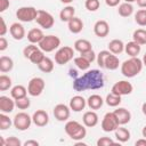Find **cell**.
I'll return each mask as SVG.
<instances>
[{
  "label": "cell",
  "mask_w": 146,
  "mask_h": 146,
  "mask_svg": "<svg viewBox=\"0 0 146 146\" xmlns=\"http://www.w3.org/2000/svg\"><path fill=\"white\" fill-rule=\"evenodd\" d=\"M108 50L114 54V55H119L121 54L123 50H124V43L122 40H119V39H114L112 41H110L108 43Z\"/></svg>",
  "instance_id": "d4e9b609"
},
{
  "label": "cell",
  "mask_w": 146,
  "mask_h": 146,
  "mask_svg": "<svg viewBox=\"0 0 146 146\" xmlns=\"http://www.w3.org/2000/svg\"><path fill=\"white\" fill-rule=\"evenodd\" d=\"M9 32L15 40H22L25 36V29L21 23H13L9 27Z\"/></svg>",
  "instance_id": "e0dca14e"
},
{
  "label": "cell",
  "mask_w": 146,
  "mask_h": 146,
  "mask_svg": "<svg viewBox=\"0 0 146 146\" xmlns=\"http://www.w3.org/2000/svg\"><path fill=\"white\" fill-rule=\"evenodd\" d=\"M75 15V8L73 6H66L64 7L60 13H59V18L63 22H68L70 19H72Z\"/></svg>",
  "instance_id": "484cf974"
},
{
  "label": "cell",
  "mask_w": 146,
  "mask_h": 146,
  "mask_svg": "<svg viewBox=\"0 0 146 146\" xmlns=\"http://www.w3.org/2000/svg\"><path fill=\"white\" fill-rule=\"evenodd\" d=\"M114 114L116 115L120 125H124V124L129 123L130 120H131V113H130L127 108H124V107H119V108H116V110L114 111Z\"/></svg>",
  "instance_id": "2e32d148"
},
{
  "label": "cell",
  "mask_w": 146,
  "mask_h": 146,
  "mask_svg": "<svg viewBox=\"0 0 146 146\" xmlns=\"http://www.w3.org/2000/svg\"><path fill=\"white\" fill-rule=\"evenodd\" d=\"M99 6H100L99 0H86L84 2V7L89 11H96L99 8Z\"/></svg>",
  "instance_id": "b9f144b4"
},
{
  "label": "cell",
  "mask_w": 146,
  "mask_h": 146,
  "mask_svg": "<svg viewBox=\"0 0 146 146\" xmlns=\"http://www.w3.org/2000/svg\"><path fill=\"white\" fill-rule=\"evenodd\" d=\"M67 27H68V30H70L71 33L78 34V33H80V32L82 31V29H83V22H82L79 17H75V16H74L72 19H70V21L67 22Z\"/></svg>",
  "instance_id": "ffe728a7"
},
{
  "label": "cell",
  "mask_w": 146,
  "mask_h": 146,
  "mask_svg": "<svg viewBox=\"0 0 146 146\" xmlns=\"http://www.w3.org/2000/svg\"><path fill=\"white\" fill-rule=\"evenodd\" d=\"M136 0H124V2H129V3H131V2H135Z\"/></svg>",
  "instance_id": "91938a15"
},
{
  "label": "cell",
  "mask_w": 146,
  "mask_h": 146,
  "mask_svg": "<svg viewBox=\"0 0 146 146\" xmlns=\"http://www.w3.org/2000/svg\"><path fill=\"white\" fill-rule=\"evenodd\" d=\"M74 49L76 51H79L80 54L82 52H86L88 50H91L92 49V46H91V42L89 40H86V39H79L74 42Z\"/></svg>",
  "instance_id": "cb8c5ba5"
},
{
  "label": "cell",
  "mask_w": 146,
  "mask_h": 146,
  "mask_svg": "<svg viewBox=\"0 0 146 146\" xmlns=\"http://www.w3.org/2000/svg\"><path fill=\"white\" fill-rule=\"evenodd\" d=\"M114 140L111 139L110 137H100L97 140V146H108V145H113Z\"/></svg>",
  "instance_id": "f6af8a7d"
},
{
  "label": "cell",
  "mask_w": 146,
  "mask_h": 146,
  "mask_svg": "<svg viewBox=\"0 0 146 146\" xmlns=\"http://www.w3.org/2000/svg\"><path fill=\"white\" fill-rule=\"evenodd\" d=\"M38 67L43 73H50L54 70V62L49 57H44L40 64H38Z\"/></svg>",
  "instance_id": "1f68e13d"
},
{
  "label": "cell",
  "mask_w": 146,
  "mask_h": 146,
  "mask_svg": "<svg viewBox=\"0 0 146 146\" xmlns=\"http://www.w3.org/2000/svg\"><path fill=\"white\" fill-rule=\"evenodd\" d=\"M32 117L25 113V112H19L17 113L14 119H13V124L14 127L19 130V131H24V130H27L30 127H31V123H32Z\"/></svg>",
  "instance_id": "5b68a950"
},
{
  "label": "cell",
  "mask_w": 146,
  "mask_h": 146,
  "mask_svg": "<svg viewBox=\"0 0 146 146\" xmlns=\"http://www.w3.org/2000/svg\"><path fill=\"white\" fill-rule=\"evenodd\" d=\"M13 67H14V62L10 57H7V56L0 57V71L2 73H7V72L11 71Z\"/></svg>",
  "instance_id": "f546056e"
},
{
  "label": "cell",
  "mask_w": 146,
  "mask_h": 146,
  "mask_svg": "<svg viewBox=\"0 0 146 146\" xmlns=\"http://www.w3.org/2000/svg\"><path fill=\"white\" fill-rule=\"evenodd\" d=\"M143 60L138 57H130L121 64V73L125 78H133L143 70Z\"/></svg>",
  "instance_id": "7a4b0ae2"
},
{
  "label": "cell",
  "mask_w": 146,
  "mask_h": 146,
  "mask_svg": "<svg viewBox=\"0 0 146 146\" xmlns=\"http://www.w3.org/2000/svg\"><path fill=\"white\" fill-rule=\"evenodd\" d=\"M73 56H74L73 48H71L68 46H64V47H60L56 51V54H55V62L58 65H64V64H67L71 59H73Z\"/></svg>",
  "instance_id": "8992f818"
},
{
  "label": "cell",
  "mask_w": 146,
  "mask_h": 146,
  "mask_svg": "<svg viewBox=\"0 0 146 146\" xmlns=\"http://www.w3.org/2000/svg\"><path fill=\"white\" fill-rule=\"evenodd\" d=\"M111 54V51L110 50H102V51H99V54L97 55V64H98V66L100 67V68H103V67H105V60H106V58H107V56Z\"/></svg>",
  "instance_id": "ab89813d"
},
{
  "label": "cell",
  "mask_w": 146,
  "mask_h": 146,
  "mask_svg": "<svg viewBox=\"0 0 146 146\" xmlns=\"http://www.w3.org/2000/svg\"><path fill=\"white\" fill-rule=\"evenodd\" d=\"M9 0H0V13H3L9 7Z\"/></svg>",
  "instance_id": "7dc6e473"
},
{
  "label": "cell",
  "mask_w": 146,
  "mask_h": 146,
  "mask_svg": "<svg viewBox=\"0 0 146 146\" xmlns=\"http://www.w3.org/2000/svg\"><path fill=\"white\" fill-rule=\"evenodd\" d=\"M136 2L140 8H146V0H136Z\"/></svg>",
  "instance_id": "db71d44e"
},
{
  "label": "cell",
  "mask_w": 146,
  "mask_h": 146,
  "mask_svg": "<svg viewBox=\"0 0 146 146\" xmlns=\"http://www.w3.org/2000/svg\"><path fill=\"white\" fill-rule=\"evenodd\" d=\"M1 19V30H0V36H3L6 33H7V25H6V22H5V19L2 18V17H0Z\"/></svg>",
  "instance_id": "681fc988"
},
{
  "label": "cell",
  "mask_w": 146,
  "mask_h": 146,
  "mask_svg": "<svg viewBox=\"0 0 146 146\" xmlns=\"http://www.w3.org/2000/svg\"><path fill=\"white\" fill-rule=\"evenodd\" d=\"M73 0H60V2H63V3H71Z\"/></svg>",
  "instance_id": "680465c9"
},
{
  "label": "cell",
  "mask_w": 146,
  "mask_h": 146,
  "mask_svg": "<svg viewBox=\"0 0 146 146\" xmlns=\"http://www.w3.org/2000/svg\"><path fill=\"white\" fill-rule=\"evenodd\" d=\"M74 64H75L76 67L80 68L81 71H86V70H88V68L90 67V64H91V63L80 55L79 57H75V58H74Z\"/></svg>",
  "instance_id": "e575fe53"
},
{
  "label": "cell",
  "mask_w": 146,
  "mask_h": 146,
  "mask_svg": "<svg viewBox=\"0 0 146 146\" xmlns=\"http://www.w3.org/2000/svg\"><path fill=\"white\" fill-rule=\"evenodd\" d=\"M24 146H39V141H36V140H26L24 143Z\"/></svg>",
  "instance_id": "816d5d0a"
},
{
  "label": "cell",
  "mask_w": 146,
  "mask_h": 146,
  "mask_svg": "<svg viewBox=\"0 0 146 146\" xmlns=\"http://www.w3.org/2000/svg\"><path fill=\"white\" fill-rule=\"evenodd\" d=\"M94 33L98 36V38H105L110 33V25L106 21L100 19L97 21L94 25Z\"/></svg>",
  "instance_id": "5bb4252c"
},
{
  "label": "cell",
  "mask_w": 146,
  "mask_h": 146,
  "mask_svg": "<svg viewBox=\"0 0 146 146\" xmlns=\"http://www.w3.org/2000/svg\"><path fill=\"white\" fill-rule=\"evenodd\" d=\"M54 116L56 120L63 122V121H66L68 117H70V114H71V108L70 106L65 105V104H57L55 107H54Z\"/></svg>",
  "instance_id": "7c38bea8"
},
{
  "label": "cell",
  "mask_w": 146,
  "mask_h": 146,
  "mask_svg": "<svg viewBox=\"0 0 146 146\" xmlns=\"http://www.w3.org/2000/svg\"><path fill=\"white\" fill-rule=\"evenodd\" d=\"M132 90H133V87L130 82H128L125 80H121L113 84L111 92L120 95V96H125V95H130L132 92Z\"/></svg>",
  "instance_id": "8fae6325"
},
{
  "label": "cell",
  "mask_w": 146,
  "mask_h": 146,
  "mask_svg": "<svg viewBox=\"0 0 146 146\" xmlns=\"http://www.w3.org/2000/svg\"><path fill=\"white\" fill-rule=\"evenodd\" d=\"M15 99L13 100L8 96H0V111L2 113H10L15 107Z\"/></svg>",
  "instance_id": "ac0fdd59"
},
{
  "label": "cell",
  "mask_w": 146,
  "mask_h": 146,
  "mask_svg": "<svg viewBox=\"0 0 146 146\" xmlns=\"http://www.w3.org/2000/svg\"><path fill=\"white\" fill-rule=\"evenodd\" d=\"M135 22L140 26H146V9H140L136 13Z\"/></svg>",
  "instance_id": "74e56055"
},
{
  "label": "cell",
  "mask_w": 146,
  "mask_h": 146,
  "mask_svg": "<svg viewBox=\"0 0 146 146\" xmlns=\"http://www.w3.org/2000/svg\"><path fill=\"white\" fill-rule=\"evenodd\" d=\"M86 105H87V100L82 96H79V95L72 97L70 100V108L73 112H81L82 110H84Z\"/></svg>",
  "instance_id": "9a60e30c"
},
{
  "label": "cell",
  "mask_w": 146,
  "mask_h": 146,
  "mask_svg": "<svg viewBox=\"0 0 146 146\" xmlns=\"http://www.w3.org/2000/svg\"><path fill=\"white\" fill-rule=\"evenodd\" d=\"M27 89L22 86V84H17L15 87L11 88L10 90V96L13 99H19V98H23V97H26V94H27Z\"/></svg>",
  "instance_id": "4316f807"
},
{
  "label": "cell",
  "mask_w": 146,
  "mask_h": 146,
  "mask_svg": "<svg viewBox=\"0 0 146 146\" xmlns=\"http://www.w3.org/2000/svg\"><path fill=\"white\" fill-rule=\"evenodd\" d=\"M121 0H105V3L108 6V7H116L119 3H120Z\"/></svg>",
  "instance_id": "f907efd6"
},
{
  "label": "cell",
  "mask_w": 146,
  "mask_h": 146,
  "mask_svg": "<svg viewBox=\"0 0 146 146\" xmlns=\"http://www.w3.org/2000/svg\"><path fill=\"white\" fill-rule=\"evenodd\" d=\"M132 39L135 42H137L140 46L146 44V30H143V29L136 30L132 34Z\"/></svg>",
  "instance_id": "d6a6232c"
},
{
  "label": "cell",
  "mask_w": 146,
  "mask_h": 146,
  "mask_svg": "<svg viewBox=\"0 0 146 146\" xmlns=\"http://www.w3.org/2000/svg\"><path fill=\"white\" fill-rule=\"evenodd\" d=\"M32 121L36 127H46L49 122V115L43 110H38L32 115Z\"/></svg>",
  "instance_id": "4fadbf2b"
},
{
  "label": "cell",
  "mask_w": 146,
  "mask_h": 146,
  "mask_svg": "<svg viewBox=\"0 0 146 146\" xmlns=\"http://www.w3.org/2000/svg\"><path fill=\"white\" fill-rule=\"evenodd\" d=\"M141 135H143L144 138H146V125L143 128V130H141Z\"/></svg>",
  "instance_id": "9f6ffc18"
},
{
  "label": "cell",
  "mask_w": 146,
  "mask_h": 146,
  "mask_svg": "<svg viewBox=\"0 0 146 146\" xmlns=\"http://www.w3.org/2000/svg\"><path fill=\"white\" fill-rule=\"evenodd\" d=\"M81 56L82 57H84L87 60H89L90 63H92L96 58H97V55L95 54V51L91 49V50H88V51H86V52H82L81 54Z\"/></svg>",
  "instance_id": "bcb514c9"
},
{
  "label": "cell",
  "mask_w": 146,
  "mask_h": 146,
  "mask_svg": "<svg viewBox=\"0 0 146 146\" xmlns=\"http://www.w3.org/2000/svg\"><path fill=\"white\" fill-rule=\"evenodd\" d=\"M104 84L105 81L103 73L99 70H90L73 81V89L75 91L97 90L103 88Z\"/></svg>",
  "instance_id": "6da1fadb"
},
{
  "label": "cell",
  "mask_w": 146,
  "mask_h": 146,
  "mask_svg": "<svg viewBox=\"0 0 146 146\" xmlns=\"http://www.w3.org/2000/svg\"><path fill=\"white\" fill-rule=\"evenodd\" d=\"M11 79L10 76L6 75V74H2L0 75V90L1 91H6L8 90L10 87H11Z\"/></svg>",
  "instance_id": "8d00e7d4"
},
{
  "label": "cell",
  "mask_w": 146,
  "mask_h": 146,
  "mask_svg": "<svg viewBox=\"0 0 146 146\" xmlns=\"http://www.w3.org/2000/svg\"><path fill=\"white\" fill-rule=\"evenodd\" d=\"M117 11H119V15L121 17H129L133 13V6L129 2H123L119 6Z\"/></svg>",
  "instance_id": "4dcf8cb0"
},
{
  "label": "cell",
  "mask_w": 146,
  "mask_h": 146,
  "mask_svg": "<svg viewBox=\"0 0 146 146\" xmlns=\"http://www.w3.org/2000/svg\"><path fill=\"white\" fill-rule=\"evenodd\" d=\"M44 80L40 76H35V78H32L27 84V91H29V95H31L32 97H38L42 94L43 89H44Z\"/></svg>",
  "instance_id": "9c48e42d"
},
{
  "label": "cell",
  "mask_w": 146,
  "mask_h": 146,
  "mask_svg": "<svg viewBox=\"0 0 146 146\" xmlns=\"http://www.w3.org/2000/svg\"><path fill=\"white\" fill-rule=\"evenodd\" d=\"M38 49H39V46H35L34 43H31V44L26 46V47L23 49V55H24L25 58H30V56H31L35 50H38Z\"/></svg>",
  "instance_id": "7bdbcfd3"
},
{
  "label": "cell",
  "mask_w": 146,
  "mask_h": 146,
  "mask_svg": "<svg viewBox=\"0 0 146 146\" xmlns=\"http://www.w3.org/2000/svg\"><path fill=\"white\" fill-rule=\"evenodd\" d=\"M119 65H120V60H119L117 56L111 52L105 60V68H107L110 71H114L119 67Z\"/></svg>",
  "instance_id": "83f0119b"
},
{
  "label": "cell",
  "mask_w": 146,
  "mask_h": 146,
  "mask_svg": "<svg viewBox=\"0 0 146 146\" xmlns=\"http://www.w3.org/2000/svg\"><path fill=\"white\" fill-rule=\"evenodd\" d=\"M15 105L19 110H27L31 105V102L27 97H23V98H19V99H15Z\"/></svg>",
  "instance_id": "60d3db41"
},
{
  "label": "cell",
  "mask_w": 146,
  "mask_h": 146,
  "mask_svg": "<svg viewBox=\"0 0 146 146\" xmlns=\"http://www.w3.org/2000/svg\"><path fill=\"white\" fill-rule=\"evenodd\" d=\"M35 21H36V23H38L42 29H46V30L51 29V27L54 26V24H55L54 16H52L50 13H48V11H46V10H42V9L38 10V16H36V18H35Z\"/></svg>",
  "instance_id": "30bf717a"
},
{
  "label": "cell",
  "mask_w": 146,
  "mask_h": 146,
  "mask_svg": "<svg viewBox=\"0 0 146 146\" xmlns=\"http://www.w3.org/2000/svg\"><path fill=\"white\" fill-rule=\"evenodd\" d=\"M104 104V99L99 95H91L87 99V105L90 110H99Z\"/></svg>",
  "instance_id": "44dd1931"
},
{
  "label": "cell",
  "mask_w": 146,
  "mask_h": 146,
  "mask_svg": "<svg viewBox=\"0 0 146 146\" xmlns=\"http://www.w3.org/2000/svg\"><path fill=\"white\" fill-rule=\"evenodd\" d=\"M143 64H144V66H146V52L144 54V56H143Z\"/></svg>",
  "instance_id": "6f0895ef"
},
{
  "label": "cell",
  "mask_w": 146,
  "mask_h": 146,
  "mask_svg": "<svg viewBox=\"0 0 146 146\" xmlns=\"http://www.w3.org/2000/svg\"><path fill=\"white\" fill-rule=\"evenodd\" d=\"M115 138L117 141L120 143H125L130 139V131L127 129V128H122V127H119L115 131Z\"/></svg>",
  "instance_id": "f1b7e54d"
},
{
  "label": "cell",
  "mask_w": 146,
  "mask_h": 146,
  "mask_svg": "<svg viewBox=\"0 0 146 146\" xmlns=\"http://www.w3.org/2000/svg\"><path fill=\"white\" fill-rule=\"evenodd\" d=\"M39 48L44 52H51L60 46V39L56 35H44L43 39L38 43Z\"/></svg>",
  "instance_id": "277c9868"
},
{
  "label": "cell",
  "mask_w": 146,
  "mask_h": 146,
  "mask_svg": "<svg viewBox=\"0 0 146 146\" xmlns=\"http://www.w3.org/2000/svg\"><path fill=\"white\" fill-rule=\"evenodd\" d=\"M106 104L111 107H116L121 104V96L120 95H116V94H113V92H110L107 96H106V99H105Z\"/></svg>",
  "instance_id": "836d02e7"
},
{
  "label": "cell",
  "mask_w": 146,
  "mask_h": 146,
  "mask_svg": "<svg viewBox=\"0 0 146 146\" xmlns=\"http://www.w3.org/2000/svg\"><path fill=\"white\" fill-rule=\"evenodd\" d=\"M141 48L140 44H138L137 42H135L133 40L128 42L127 44H124V51L127 52V55H129L130 57H137L140 52Z\"/></svg>",
  "instance_id": "603a6c76"
},
{
  "label": "cell",
  "mask_w": 146,
  "mask_h": 146,
  "mask_svg": "<svg viewBox=\"0 0 146 146\" xmlns=\"http://www.w3.org/2000/svg\"><path fill=\"white\" fill-rule=\"evenodd\" d=\"M136 146H146V138L138 139V140L136 141Z\"/></svg>",
  "instance_id": "f5cc1de1"
},
{
  "label": "cell",
  "mask_w": 146,
  "mask_h": 146,
  "mask_svg": "<svg viewBox=\"0 0 146 146\" xmlns=\"http://www.w3.org/2000/svg\"><path fill=\"white\" fill-rule=\"evenodd\" d=\"M43 36H44V34H43V32H42L41 29L34 27V29H32V30H30L27 32V40L31 43H34V44L35 43H39L43 39Z\"/></svg>",
  "instance_id": "7402d4cb"
},
{
  "label": "cell",
  "mask_w": 146,
  "mask_h": 146,
  "mask_svg": "<svg viewBox=\"0 0 146 146\" xmlns=\"http://www.w3.org/2000/svg\"><path fill=\"white\" fill-rule=\"evenodd\" d=\"M7 47H8V41L6 40L5 36H1V38H0V51L6 50Z\"/></svg>",
  "instance_id": "c3c4849f"
},
{
  "label": "cell",
  "mask_w": 146,
  "mask_h": 146,
  "mask_svg": "<svg viewBox=\"0 0 146 146\" xmlns=\"http://www.w3.org/2000/svg\"><path fill=\"white\" fill-rule=\"evenodd\" d=\"M5 145L6 146H21L22 143H21V140L17 137L11 136V137L7 138V140H5Z\"/></svg>",
  "instance_id": "ee69618b"
},
{
  "label": "cell",
  "mask_w": 146,
  "mask_h": 146,
  "mask_svg": "<svg viewBox=\"0 0 146 146\" xmlns=\"http://www.w3.org/2000/svg\"><path fill=\"white\" fill-rule=\"evenodd\" d=\"M141 112H143V114L144 115H146V102L143 104V106H141Z\"/></svg>",
  "instance_id": "11a10c76"
},
{
  "label": "cell",
  "mask_w": 146,
  "mask_h": 146,
  "mask_svg": "<svg viewBox=\"0 0 146 146\" xmlns=\"http://www.w3.org/2000/svg\"><path fill=\"white\" fill-rule=\"evenodd\" d=\"M36 16H38V9H35L34 7H21L16 11V17L18 18V21L25 23L35 21Z\"/></svg>",
  "instance_id": "ba28073f"
},
{
  "label": "cell",
  "mask_w": 146,
  "mask_h": 146,
  "mask_svg": "<svg viewBox=\"0 0 146 146\" xmlns=\"http://www.w3.org/2000/svg\"><path fill=\"white\" fill-rule=\"evenodd\" d=\"M82 121H83V124L88 128H92V127H96L97 123H98V115L96 112L94 111H88L83 114L82 116Z\"/></svg>",
  "instance_id": "d6986e66"
},
{
  "label": "cell",
  "mask_w": 146,
  "mask_h": 146,
  "mask_svg": "<svg viewBox=\"0 0 146 146\" xmlns=\"http://www.w3.org/2000/svg\"><path fill=\"white\" fill-rule=\"evenodd\" d=\"M13 124L10 117L8 115H6V113H2L0 114V129L1 130H7L8 128H10Z\"/></svg>",
  "instance_id": "f35d334b"
},
{
  "label": "cell",
  "mask_w": 146,
  "mask_h": 146,
  "mask_svg": "<svg viewBox=\"0 0 146 146\" xmlns=\"http://www.w3.org/2000/svg\"><path fill=\"white\" fill-rule=\"evenodd\" d=\"M46 56H44V51H42L40 48L38 49V50H35L31 56H30V62L31 63H33V64H40L41 62H42V59L44 58Z\"/></svg>",
  "instance_id": "d590c367"
},
{
  "label": "cell",
  "mask_w": 146,
  "mask_h": 146,
  "mask_svg": "<svg viewBox=\"0 0 146 146\" xmlns=\"http://www.w3.org/2000/svg\"><path fill=\"white\" fill-rule=\"evenodd\" d=\"M120 127V123L117 121L116 115L114 114V112H108L104 115L103 120H102V129L105 132H112L115 131L117 128Z\"/></svg>",
  "instance_id": "52a82bcc"
},
{
  "label": "cell",
  "mask_w": 146,
  "mask_h": 146,
  "mask_svg": "<svg viewBox=\"0 0 146 146\" xmlns=\"http://www.w3.org/2000/svg\"><path fill=\"white\" fill-rule=\"evenodd\" d=\"M84 127L86 125H82L78 121H67L64 129L71 139L79 141V140H82L87 136V129Z\"/></svg>",
  "instance_id": "3957f363"
}]
</instances>
